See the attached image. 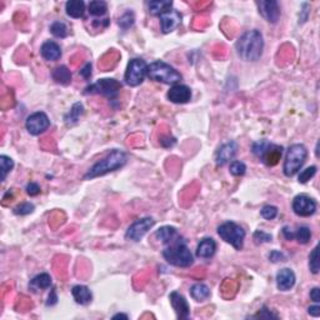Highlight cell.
Returning a JSON list of instances; mask_svg holds the SVG:
<instances>
[{"instance_id":"1","label":"cell","mask_w":320,"mask_h":320,"mask_svg":"<svg viewBox=\"0 0 320 320\" xmlns=\"http://www.w3.org/2000/svg\"><path fill=\"white\" fill-rule=\"evenodd\" d=\"M236 53L245 62H256L264 50V39L259 30H249L243 34L235 44Z\"/></svg>"},{"instance_id":"2","label":"cell","mask_w":320,"mask_h":320,"mask_svg":"<svg viewBox=\"0 0 320 320\" xmlns=\"http://www.w3.org/2000/svg\"><path fill=\"white\" fill-rule=\"evenodd\" d=\"M128 157L122 150H113L109 153L104 159L99 160L98 163H95L92 168L88 170V173L84 175V179H94V178L103 177L105 174L111 173V171L119 170L127 164Z\"/></svg>"},{"instance_id":"3","label":"cell","mask_w":320,"mask_h":320,"mask_svg":"<svg viewBox=\"0 0 320 320\" xmlns=\"http://www.w3.org/2000/svg\"><path fill=\"white\" fill-rule=\"evenodd\" d=\"M163 256L170 265L178 268H188L194 261L193 254L182 236L171 244L166 245L165 249L163 250Z\"/></svg>"},{"instance_id":"4","label":"cell","mask_w":320,"mask_h":320,"mask_svg":"<svg viewBox=\"0 0 320 320\" xmlns=\"http://www.w3.org/2000/svg\"><path fill=\"white\" fill-rule=\"evenodd\" d=\"M307 158L308 149L305 145H303V144H293V145H290L289 149H288L287 155H285L284 166H283L285 177H294L303 168Z\"/></svg>"},{"instance_id":"5","label":"cell","mask_w":320,"mask_h":320,"mask_svg":"<svg viewBox=\"0 0 320 320\" xmlns=\"http://www.w3.org/2000/svg\"><path fill=\"white\" fill-rule=\"evenodd\" d=\"M148 78L163 84H177L182 80V74L166 64L165 62L157 60L148 65Z\"/></svg>"},{"instance_id":"6","label":"cell","mask_w":320,"mask_h":320,"mask_svg":"<svg viewBox=\"0 0 320 320\" xmlns=\"http://www.w3.org/2000/svg\"><path fill=\"white\" fill-rule=\"evenodd\" d=\"M218 234L220 238L225 243L230 244L231 247L235 248L236 250H242L244 245L245 239V230L243 226L234 222L223 223L222 225L218 228Z\"/></svg>"},{"instance_id":"7","label":"cell","mask_w":320,"mask_h":320,"mask_svg":"<svg viewBox=\"0 0 320 320\" xmlns=\"http://www.w3.org/2000/svg\"><path fill=\"white\" fill-rule=\"evenodd\" d=\"M148 76V64L143 59H131L128 64L124 80L129 87H138Z\"/></svg>"},{"instance_id":"8","label":"cell","mask_w":320,"mask_h":320,"mask_svg":"<svg viewBox=\"0 0 320 320\" xmlns=\"http://www.w3.org/2000/svg\"><path fill=\"white\" fill-rule=\"evenodd\" d=\"M122 89V84L115 79H100L85 89L84 94H100L109 99H115Z\"/></svg>"},{"instance_id":"9","label":"cell","mask_w":320,"mask_h":320,"mask_svg":"<svg viewBox=\"0 0 320 320\" xmlns=\"http://www.w3.org/2000/svg\"><path fill=\"white\" fill-rule=\"evenodd\" d=\"M154 224L155 220L153 219V218H141V219L134 222L133 224L128 228L125 238H127L128 240H131V242H140L141 239L144 238V235L154 226Z\"/></svg>"},{"instance_id":"10","label":"cell","mask_w":320,"mask_h":320,"mask_svg":"<svg viewBox=\"0 0 320 320\" xmlns=\"http://www.w3.org/2000/svg\"><path fill=\"white\" fill-rule=\"evenodd\" d=\"M50 127V120L48 115L43 111H36L34 114L29 115L25 122V128L32 135H40L44 131L48 130Z\"/></svg>"},{"instance_id":"11","label":"cell","mask_w":320,"mask_h":320,"mask_svg":"<svg viewBox=\"0 0 320 320\" xmlns=\"http://www.w3.org/2000/svg\"><path fill=\"white\" fill-rule=\"evenodd\" d=\"M293 210L298 217L308 218L317 212V201L305 194H300L294 198Z\"/></svg>"},{"instance_id":"12","label":"cell","mask_w":320,"mask_h":320,"mask_svg":"<svg viewBox=\"0 0 320 320\" xmlns=\"http://www.w3.org/2000/svg\"><path fill=\"white\" fill-rule=\"evenodd\" d=\"M259 8V13L266 22L275 24L280 18V6L275 0H261L256 3Z\"/></svg>"},{"instance_id":"13","label":"cell","mask_w":320,"mask_h":320,"mask_svg":"<svg viewBox=\"0 0 320 320\" xmlns=\"http://www.w3.org/2000/svg\"><path fill=\"white\" fill-rule=\"evenodd\" d=\"M160 18V24H161V30L164 34H168L173 30L177 29L180 24H182L183 15L178 10H171L165 11L161 15H159Z\"/></svg>"},{"instance_id":"14","label":"cell","mask_w":320,"mask_h":320,"mask_svg":"<svg viewBox=\"0 0 320 320\" xmlns=\"http://www.w3.org/2000/svg\"><path fill=\"white\" fill-rule=\"evenodd\" d=\"M236 152H238V144L236 141H228V143L223 144L222 147L218 149L217 154H215V161H217L218 166L225 165L229 163L234 157H235Z\"/></svg>"},{"instance_id":"15","label":"cell","mask_w":320,"mask_h":320,"mask_svg":"<svg viewBox=\"0 0 320 320\" xmlns=\"http://www.w3.org/2000/svg\"><path fill=\"white\" fill-rule=\"evenodd\" d=\"M169 299H170L171 307H173V309L175 310V313H177L178 319L180 320L188 319L190 315V308L187 299H185L182 294L178 293V291H173V293L170 294V298Z\"/></svg>"},{"instance_id":"16","label":"cell","mask_w":320,"mask_h":320,"mask_svg":"<svg viewBox=\"0 0 320 320\" xmlns=\"http://www.w3.org/2000/svg\"><path fill=\"white\" fill-rule=\"evenodd\" d=\"M168 99L174 104H187L192 99V90L187 85H174L168 92Z\"/></svg>"},{"instance_id":"17","label":"cell","mask_w":320,"mask_h":320,"mask_svg":"<svg viewBox=\"0 0 320 320\" xmlns=\"http://www.w3.org/2000/svg\"><path fill=\"white\" fill-rule=\"evenodd\" d=\"M283 155V148L280 145H275V144L269 143L268 147L265 148L264 153L259 159L265 164L266 166H274L279 163V160L282 159Z\"/></svg>"},{"instance_id":"18","label":"cell","mask_w":320,"mask_h":320,"mask_svg":"<svg viewBox=\"0 0 320 320\" xmlns=\"http://www.w3.org/2000/svg\"><path fill=\"white\" fill-rule=\"evenodd\" d=\"M296 278L294 271L289 268H284L277 274V287L280 291L290 290L295 285Z\"/></svg>"},{"instance_id":"19","label":"cell","mask_w":320,"mask_h":320,"mask_svg":"<svg viewBox=\"0 0 320 320\" xmlns=\"http://www.w3.org/2000/svg\"><path fill=\"white\" fill-rule=\"evenodd\" d=\"M215 252H217V243L214 239L205 238L200 240L196 248V256L201 259H210L214 256Z\"/></svg>"},{"instance_id":"20","label":"cell","mask_w":320,"mask_h":320,"mask_svg":"<svg viewBox=\"0 0 320 320\" xmlns=\"http://www.w3.org/2000/svg\"><path fill=\"white\" fill-rule=\"evenodd\" d=\"M40 54L41 57L45 60L49 62H57L62 57V49L60 45L57 44L55 41H45L40 48Z\"/></svg>"},{"instance_id":"21","label":"cell","mask_w":320,"mask_h":320,"mask_svg":"<svg viewBox=\"0 0 320 320\" xmlns=\"http://www.w3.org/2000/svg\"><path fill=\"white\" fill-rule=\"evenodd\" d=\"M155 238H157L158 240H160L163 244L169 245L171 244V243L175 242L177 239H179L180 235L179 233H178L177 229L174 228V226L165 225V226H161V228H159L157 231H155Z\"/></svg>"},{"instance_id":"22","label":"cell","mask_w":320,"mask_h":320,"mask_svg":"<svg viewBox=\"0 0 320 320\" xmlns=\"http://www.w3.org/2000/svg\"><path fill=\"white\" fill-rule=\"evenodd\" d=\"M71 294H73L76 303L80 304V305H88L93 300L92 291L85 285H75V287H73Z\"/></svg>"},{"instance_id":"23","label":"cell","mask_w":320,"mask_h":320,"mask_svg":"<svg viewBox=\"0 0 320 320\" xmlns=\"http://www.w3.org/2000/svg\"><path fill=\"white\" fill-rule=\"evenodd\" d=\"M65 10L69 17L74 19L83 18L85 14V3L83 0H69L65 4Z\"/></svg>"},{"instance_id":"24","label":"cell","mask_w":320,"mask_h":320,"mask_svg":"<svg viewBox=\"0 0 320 320\" xmlns=\"http://www.w3.org/2000/svg\"><path fill=\"white\" fill-rule=\"evenodd\" d=\"M50 287H52V277L49 274H46V273H41V274L36 275L29 284V288L33 291L45 290V289H49Z\"/></svg>"},{"instance_id":"25","label":"cell","mask_w":320,"mask_h":320,"mask_svg":"<svg viewBox=\"0 0 320 320\" xmlns=\"http://www.w3.org/2000/svg\"><path fill=\"white\" fill-rule=\"evenodd\" d=\"M190 295L194 300L204 301L210 298L212 293H210V289L208 285L203 284V283H198V284H194L193 287L190 288Z\"/></svg>"},{"instance_id":"26","label":"cell","mask_w":320,"mask_h":320,"mask_svg":"<svg viewBox=\"0 0 320 320\" xmlns=\"http://www.w3.org/2000/svg\"><path fill=\"white\" fill-rule=\"evenodd\" d=\"M53 79L60 85H69L71 83V73L65 65L58 66L53 71Z\"/></svg>"},{"instance_id":"27","label":"cell","mask_w":320,"mask_h":320,"mask_svg":"<svg viewBox=\"0 0 320 320\" xmlns=\"http://www.w3.org/2000/svg\"><path fill=\"white\" fill-rule=\"evenodd\" d=\"M83 114H84V106H83V104L75 103L71 106L70 111L64 117V120H65L66 125H74L79 122V119H80V117Z\"/></svg>"},{"instance_id":"28","label":"cell","mask_w":320,"mask_h":320,"mask_svg":"<svg viewBox=\"0 0 320 320\" xmlns=\"http://www.w3.org/2000/svg\"><path fill=\"white\" fill-rule=\"evenodd\" d=\"M173 1H150L149 3V13L153 15H161L165 11L171 10Z\"/></svg>"},{"instance_id":"29","label":"cell","mask_w":320,"mask_h":320,"mask_svg":"<svg viewBox=\"0 0 320 320\" xmlns=\"http://www.w3.org/2000/svg\"><path fill=\"white\" fill-rule=\"evenodd\" d=\"M108 11V4L103 0H94L89 4V13L93 17H103Z\"/></svg>"},{"instance_id":"30","label":"cell","mask_w":320,"mask_h":320,"mask_svg":"<svg viewBox=\"0 0 320 320\" xmlns=\"http://www.w3.org/2000/svg\"><path fill=\"white\" fill-rule=\"evenodd\" d=\"M0 168H1V182H5L8 174L14 168V160L6 155L0 157Z\"/></svg>"},{"instance_id":"31","label":"cell","mask_w":320,"mask_h":320,"mask_svg":"<svg viewBox=\"0 0 320 320\" xmlns=\"http://www.w3.org/2000/svg\"><path fill=\"white\" fill-rule=\"evenodd\" d=\"M294 239H296L300 244H308L312 239V231L308 226H299L298 230L294 231Z\"/></svg>"},{"instance_id":"32","label":"cell","mask_w":320,"mask_h":320,"mask_svg":"<svg viewBox=\"0 0 320 320\" xmlns=\"http://www.w3.org/2000/svg\"><path fill=\"white\" fill-rule=\"evenodd\" d=\"M50 32L55 38H65L68 35V27L65 25V23L55 22L50 27Z\"/></svg>"},{"instance_id":"33","label":"cell","mask_w":320,"mask_h":320,"mask_svg":"<svg viewBox=\"0 0 320 320\" xmlns=\"http://www.w3.org/2000/svg\"><path fill=\"white\" fill-rule=\"evenodd\" d=\"M134 22H135V17H134L133 11H127L119 18V27L122 29L127 30L130 27H133Z\"/></svg>"},{"instance_id":"34","label":"cell","mask_w":320,"mask_h":320,"mask_svg":"<svg viewBox=\"0 0 320 320\" xmlns=\"http://www.w3.org/2000/svg\"><path fill=\"white\" fill-rule=\"evenodd\" d=\"M318 250H319V247H315L314 249L312 250L309 255V268L310 271L313 274H318L319 273V258H318Z\"/></svg>"},{"instance_id":"35","label":"cell","mask_w":320,"mask_h":320,"mask_svg":"<svg viewBox=\"0 0 320 320\" xmlns=\"http://www.w3.org/2000/svg\"><path fill=\"white\" fill-rule=\"evenodd\" d=\"M229 170H230V173L233 174L234 177H243L245 171H247V165L243 161L234 160V161H231Z\"/></svg>"},{"instance_id":"36","label":"cell","mask_w":320,"mask_h":320,"mask_svg":"<svg viewBox=\"0 0 320 320\" xmlns=\"http://www.w3.org/2000/svg\"><path fill=\"white\" fill-rule=\"evenodd\" d=\"M317 174V166H309L305 170H303L299 175V183L300 184H307L312 178H314V175Z\"/></svg>"},{"instance_id":"37","label":"cell","mask_w":320,"mask_h":320,"mask_svg":"<svg viewBox=\"0 0 320 320\" xmlns=\"http://www.w3.org/2000/svg\"><path fill=\"white\" fill-rule=\"evenodd\" d=\"M260 214L264 219L273 220L277 218L278 208L274 205H265V206H263V209L260 210Z\"/></svg>"},{"instance_id":"38","label":"cell","mask_w":320,"mask_h":320,"mask_svg":"<svg viewBox=\"0 0 320 320\" xmlns=\"http://www.w3.org/2000/svg\"><path fill=\"white\" fill-rule=\"evenodd\" d=\"M34 208H35V206H34L32 203H22V204H19V205H18L15 209H14V214L28 215V214H30V213L34 212Z\"/></svg>"},{"instance_id":"39","label":"cell","mask_w":320,"mask_h":320,"mask_svg":"<svg viewBox=\"0 0 320 320\" xmlns=\"http://www.w3.org/2000/svg\"><path fill=\"white\" fill-rule=\"evenodd\" d=\"M253 239H254L256 244H263V243L271 242L273 236H271L270 234L265 233V231H263V230H256L254 233V235H253Z\"/></svg>"},{"instance_id":"40","label":"cell","mask_w":320,"mask_h":320,"mask_svg":"<svg viewBox=\"0 0 320 320\" xmlns=\"http://www.w3.org/2000/svg\"><path fill=\"white\" fill-rule=\"evenodd\" d=\"M27 193L28 195L30 196H36L40 194V187H39L36 183H29V184L27 185Z\"/></svg>"},{"instance_id":"41","label":"cell","mask_w":320,"mask_h":320,"mask_svg":"<svg viewBox=\"0 0 320 320\" xmlns=\"http://www.w3.org/2000/svg\"><path fill=\"white\" fill-rule=\"evenodd\" d=\"M253 318H265V319H269V318H278V315L271 313L266 307H264L263 309L259 310L258 314H255Z\"/></svg>"},{"instance_id":"42","label":"cell","mask_w":320,"mask_h":320,"mask_svg":"<svg viewBox=\"0 0 320 320\" xmlns=\"http://www.w3.org/2000/svg\"><path fill=\"white\" fill-rule=\"evenodd\" d=\"M269 259H270L273 263H278V261H284L285 260V255L283 254L282 252H278V250H274L271 252L270 255H269Z\"/></svg>"},{"instance_id":"43","label":"cell","mask_w":320,"mask_h":320,"mask_svg":"<svg viewBox=\"0 0 320 320\" xmlns=\"http://www.w3.org/2000/svg\"><path fill=\"white\" fill-rule=\"evenodd\" d=\"M80 75H82L84 79H87V80L88 79H90V76H92V64H90V63H87V64H85L84 68L80 70Z\"/></svg>"},{"instance_id":"44","label":"cell","mask_w":320,"mask_h":320,"mask_svg":"<svg viewBox=\"0 0 320 320\" xmlns=\"http://www.w3.org/2000/svg\"><path fill=\"white\" fill-rule=\"evenodd\" d=\"M160 143H161V145H163V147L170 148V147H173L174 144L177 143V140H175L174 138H170V136H164V138L160 139Z\"/></svg>"},{"instance_id":"45","label":"cell","mask_w":320,"mask_h":320,"mask_svg":"<svg viewBox=\"0 0 320 320\" xmlns=\"http://www.w3.org/2000/svg\"><path fill=\"white\" fill-rule=\"evenodd\" d=\"M308 314L312 315V317H314V318L320 317V307H319V305H313V307L308 308Z\"/></svg>"},{"instance_id":"46","label":"cell","mask_w":320,"mask_h":320,"mask_svg":"<svg viewBox=\"0 0 320 320\" xmlns=\"http://www.w3.org/2000/svg\"><path fill=\"white\" fill-rule=\"evenodd\" d=\"M310 299L315 303H319L320 301V289L319 288H314L312 291H310Z\"/></svg>"},{"instance_id":"47","label":"cell","mask_w":320,"mask_h":320,"mask_svg":"<svg viewBox=\"0 0 320 320\" xmlns=\"http://www.w3.org/2000/svg\"><path fill=\"white\" fill-rule=\"evenodd\" d=\"M283 235L285 236V239H287V240H293V239H294V231L291 230V229L289 228V226H284V228H283Z\"/></svg>"},{"instance_id":"48","label":"cell","mask_w":320,"mask_h":320,"mask_svg":"<svg viewBox=\"0 0 320 320\" xmlns=\"http://www.w3.org/2000/svg\"><path fill=\"white\" fill-rule=\"evenodd\" d=\"M58 303V296H57V293H55V290H52V294L49 295V300H48V303H46V305L48 307H53V305H55V304Z\"/></svg>"},{"instance_id":"49","label":"cell","mask_w":320,"mask_h":320,"mask_svg":"<svg viewBox=\"0 0 320 320\" xmlns=\"http://www.w3.org/2000/svg\"><path fill=\"white\" fill-rule=\"evenodd\" d=\"M118 318H123V319H128V315L125 314H117L113 317V319H118Z\"/></svg>"}]
</instances>
